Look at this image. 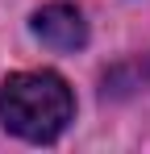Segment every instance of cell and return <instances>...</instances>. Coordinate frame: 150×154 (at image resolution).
Here are the masks:
<instances>
[{
    "label": "cell",
    "instance_id": "obj_1",
    "mask_svg": "<svg viewBox=\"0 0 150 154\" xmlns=\"http://www.w3.org/2000/svg\"><path fill=\"white\" fill-rule=\"evenodd\" d=\"M75 117V96L54 71H17L0 79V125L25 142H54Z\"/></svg>",
    "mask_w": 150,
    "mask_h": 154
},
{
    "label": "cell",
    "instance_id": "obj_2",
    "mask_svg": "<svg viewBox=\"0 0 150 154\" xmlns=\"http://www.w3.org/2000/svg\"><path fill=\"white\" fill-rule=\"evenodd\" d=\"M33 33L50 50H79L88 42V21L75 4H46L33 13Z\"/></svg>",
    "mask_w": 150,
    "mask_h": 154
}]
</instances>
